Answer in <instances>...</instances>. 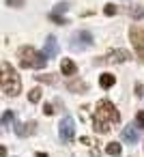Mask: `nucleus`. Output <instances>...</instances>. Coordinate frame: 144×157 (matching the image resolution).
Instances as JSON below:
<instances>
[{"label":"nucleus","mask_w":144,"mask_h":157,"mask_svg":"<svg viewBox=\"0 0 144 157\" xmlns=\"http://www.w3.org/2000/svg\"><path fill=\"white\" fill-rule=\"evenodd\" d=\"M120 121V114L118 110L114 108L112 101L108 99H101L95 108V116H93V125H95V131L97 133H108L112 123H118Z\"/></svg>","instance_id":"nucleus-1"},{"label":"nucleus","mask_w":144,"mask_h":157,"mask_svg":"<svg viewBox=\"0 0 144 157\" xmlns=\"http://www.w3.org/2000/svg\"><path fill=\"white\" fill-rule=\"evenodd\" d=\"M0 69H2V75H0V86H2V93L9 95V97H15L22 93V80L17 75V71L7 63L2 60L0 63Z\"/></svg>","instance_id":"nucleus-2"},{"label":"nucleus","mask_w":144,"mask_h":157,"mask_svg":"<svg viewBox=\"0 0 144 157\" xmlns=\"http://www.w3.org/2000/svg\"><path fill=\"white\" fill-rule=\"evenodd\" d=\"M20 63L22 67H28V69H43L47 65V58L43 52H37L35 48L26 45V48H20Z\"/></svg>","instance_id":"nucleus-3"},{"label":"nucleus","mask_w":144,"mask_h":157,"mask_svg":"<svg viewBox=\"0 0 144 157\" xmlns=\"http://www.w3.org/2000/svg\"><path fill=\"white\" fill-rule=\"evenodd\" d=\"M95 43V39H93V35L88 33V30H78V33H73L71 35V43H69V48L75 52H82V50H86V48H90Z\"/></svg>","instance_id":"nucleus-4"},{"label":"nucleus","mask_w":144,"mask_h":157,"mask_svg":"<svg viewBox=\"0 0 144 157\" xmlns=\"http://www.w3.org/2000/svg\"><path fill=\"white\" fill-rule=\"evenodd\" d=\"M58 136H60V142H65V144L73 142V136H75V125H73V118H71V116H65V118L60 121Z\"/></svg>","instance_id":"nucleus-5"},{"label":"nucleus","mask_w":144,"mask_h":157,"mask_svg":"<svg viewBox=\"0 0 144 157\" xmlns=\"http://www.w3.org/2000/svg\"><path fill=\"white\" fill-rule=\"evenodd\" d=\"M140 131H142V127H140L138 123H133V125H129V127H125V129L120 131V138H123V142L135 144L138 138H140Z\"/></svg>","instance_id":"nucleus-6"},{"label":"nucleus","mask_w":144,"mask_h":157,"mask_svg":"<svg viewBox=\"0 0 144 157\" xmlns=\"http://www.w3.org/2000/svg\"><path fill=\"white\" fill-rule=\"evenodd\" d=\"M129 37L133 41V48L138 50V54L144 58V30L142 28H131L129 30Z\"/></svg>","instance_id":"nucleus-7"},{"label":"nucleus","mask_w":144,"mask_h":157,"mask_svg":"<svg viewBox=\"0 0 144 157\" xmlns=\"http://www.w3.org/2000/svg\"><path fill=\"white\" fill-rule=\"evenodd\" d=\"M127 58H129V52H127V50H116V52L108 54L105 58L97 60V65H108V63H125Z\"/></svg>","instance_id":"nucleus-8"},{"label":"nucleus","mask_w":144,"mask_h":157,"mask_svg":"<svg viewBox=\"0 0 144 157\" xmlns=\"http://www.w3.org/2000/svg\"><path fill=\"white\" fill-rule=\"evenodd\" d=\"M58 41H56V37L54 35H50L47 37V41H45V50H43V54H45V58H54V56H58Z\"/></svg>","instance_id":"nucleus-9"},{"label":"nucleus","mask_w":144,"mask_h":157,"mask_svg":"<svg viewBox=\"0 0 144 157\" xmlns=\"http://www.w3.org/2000/svg\"><path fill=\"white\" fill-rule=\"evenodd\" d=\"M60 69H63V75H75L78 73V67L71 58H63L60 60Z\"/></svg>","instance_id":"nucleus-10"},{"label":"nucleus","mask_w":144,"mask_h":157,"mask_svg":"<svg viewBox=\"0 0 144 157\" xmlns=\"http://www.w3.org/2000/svg\"><path fill=\"white\" fill-rule=\"evenodd\" d=\"M32 127H35V123H17L15 125V133L20 138H26V136L32 133Z\"/></svg>","instance_id":"nucleus-11"},{"label":"nucleus","mask_w":144,"mask_h":157,"mask_svg":"<svg viewBox=\"0 0 144 157\" xmlns=\"http://www.w3.org/2000/svg\"><path fill=\"white\" fill-rule=\"evenodd\" d=\"M114 82H116V78H114L112 73H103V75L99 78V84H101V88H110V86H114Z\"/></svg>","instance_id":"nucleus-12"},{"label":"nucleus","mask_w":144,"mask_h":157,"mask_svg":"<svg viewBox=\"0 0 144 157\" xmlns=\"http://www.w3.org/2000/svg\"><path fill=\"white\" fill-rule=\"evenodd\" d=\"M120 151H123V148H120L118 142H108V144H105V153H108V155H114V157H116V155H120Z\"/></svg>","instance_id":"nucleus-13"},{"label":"nucleus","mask_w":144,"mask_h":157,"mask_svg":"<svg viewBox=\"0 0 144 157\" xmlns=\"http://www.w3.org/2000/svg\"><path fill=\"white\" fill-rule=\"evenodd\" d=\"M11 123H13V110H5V114H2V127L9 129Z\"/></svg>","instance_id":"nucleus-14"},{"label":"nucleus","mask_w":144,"mask_h":157,"mask_svg":"<svg viewBox=\"0 0 144 157\" xmlns=\"http://www.w3.org/2000/svg\"><path fill=\"white\" fill-rule=\"evenodd\" d=\"M28 99H30L32 103H37V101L41 99V90H39V88H32V90H30V95H28Z\"/></svg>","instance_id":"nucleus-15"},{"label":"nucleus","mask_w":144,"mask_h":157,"mask_svg":"<svg viewBox=\"0 0 144 157\" xmlns=\"http://www.w3.org/2000/svg\"><path fill=\"white\" fill-rule=\"evenodd\" d=\"M67 9H69V7H67L65 2H60V5H56V7H54V11H52V15H58V13H65Z\"/></svg>","instance_id":"nucleus-16"},{"label":"nucleus","mask_w":144,"mask_h":157,"mask_svg":"<svg viewBox=\"0 0 144 157\" xmlns=\"http://www.w3.org/2000/svg\"><path fill=\"white\" fill-rule=\"evenodd\" d=\"M103 13L110 17V15H116V7L114 5H105V9H103Z\"/></svg>","instance_id":"nucleus-17"},{"label":"nucleus","mask_w":144,"mask_h":157,"mask_svg":"<svg viewBox=\"0 0 144 157\" xmlns=\"http://www.w3.org/2000/svg\"><path fill=\"white\" fill-rule=\"evenodd\" d=\"M24 2H26V0H7V5H9V7H22Z\"/></svg>","instance_id":"nucleus-18"},{"label":"nucleus","mask_w":144,"mask_h":157,"mask_svg":"<svg viewBox=\"0 0 144 157\" xmlns=\"http://www.w3.org/2000/svg\"><path fill=\"white\" fill-rule=\"evenodd\" d=\"M135 123H138L140 127H144V110H140V112H138V118H135Z\"/></svg>","instance_id":"nucleus-19"},{"label":"nucleus","mask_w":144,"mask_h":157,"mask_svg":"<svg viewBox=\"0 0 144 157\" xmlns=\"http://www.w3.org/2000/svg\"><path fill=\"white\" fill-rule=\"evenodd\" d=\"M135 95H138V97H144V86H142V84L135 86Z\"/></svg>","instance_id":"nucleus-20"},{"label":"nucleus","mask_w":144,"mask_h":157,"mask_svg":"<svg viewBox=\"0 0 144 157\" xmlns=\"http://www.w3.org/2000/svg\"><path fill=\"white\" fill-rule=\"evenodd\" d=\"M43 112H45L47 116H52V114H54V110H52V105H50V103H45V105H43Z\"/></svg>","instance_id":"nucleus-21"},{"label":"nucleus","mask_w":144,"mask_h":157,"mask_svg":"<svg viewBox=\"0 0 144 157\" xmlns=\"http://www.w3.org/2000/svg\"><path fill=\"white\" fill-rule=\"evenodd\" d=\"M50 17H52V20H54V22H56V24H67V22H65V20H63V17H58V15H50Z\"/></svg>","instance_id":"nucleus-22"},{"label":"nucleus","mask_w":144,"mask_h":157,"mask_svg":"<svg viewBox=\"0 0 144 157\" xmlns=\"http://www.w3.org/2000/svg\"><path fill=\"white\" fill-rule=\"evenodd\" d=\"M37 80H45V82H54V78H50V75H37Z\"/></svg>","instance_id":"nucleus-23"},{"label":"nucleus","mask_w":144,"mask_h":157,"mask_svg":"<svg viewBox=\"0 0 144 157\" xmlns=\"http://www.w3.org/2000/svg\"><path fill=\"white\" fill-rule=\"evenodd\" d=\"M140 15H144V7H142V9H135V11H133V17H140Z\"/></svg>","instance_id":"nucleus-24"},{"label":"nucleus","mask_w":144,"mask_h":157,"mask_svg":"<svg viewBox=\"0 0 144 157\" xmlns=\"http://www.w3.org/2000/svg\"><path fill=\"white\" fill-rule=\"evenodd\" d=\"M37 157H47V153H37Z\"/></svg>","instance_id":"nucleus-25"}]
</instances>
